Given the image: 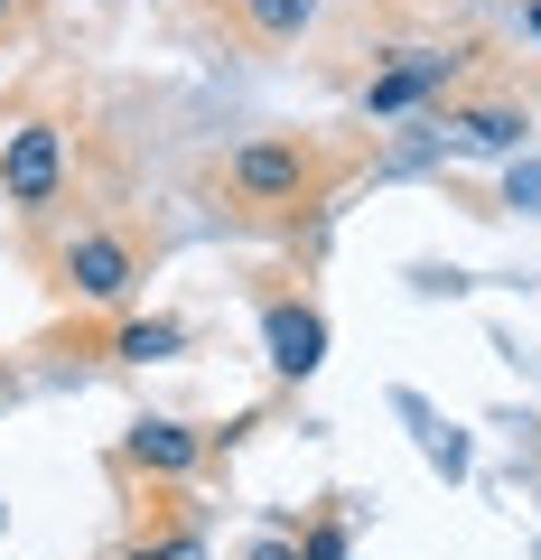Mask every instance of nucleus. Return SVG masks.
<instances>
[{
    "mask_svg": "<svg viewBox=\"0 0 541 560\" xmlns=\"http://www.w3.org/2000/svg\"><path fill=\"white\" fill-rule=\"evenodd\" d=\"M337 150H327L318 131H252L243 150H224V168H215V197L234 206L243 224H290V215H308V206L337 187Z\"/></svg>",
    "mask_w": 541,
    "mask_h": 560,
    "instance_id": "obj_1",
    "label": "nucleus"
},
{
    "mask_svg": "<svg viewBox=\"0 0 541 560\" xmlns=\"http://www.w3.org/2000/svg\"><path fill=\"white\" fill-rule=\"evenodd\" d=\"M66 178H75V150H66V121L57 113H28L0 131V206L28 224H47L66 206Z\"/></svg>",
    "mask_w": 541,
    "mask_h": 560,
    "instance_id": "obj_2",
    "label": "nucleus"
},
{
    "mask_svg": "<svg viewBox=\"0 0 541 560\" xmlns=\"http://www.w3.org/2000/svg\"><path fill=\"white\" fill-rule=\"evenodd\" d=\"M141 280H150V253H141V234H121V224H75V234L57 243V290L75 308H121Z\"/></svg>",
    "mask_w": 541,
    "mask_h": 560,
    "instance_id": "obj_3",
    "label": "nucleus"
},
{
    "mask_svg": "<svg viewBox=\"0 0 541 560\" xmlns=\"http://www.w3.org/2000/svg\"><path fill=\"white\" fill-rule=\"evenodd\" d=\"M458 75H467V47H448V38H421V47H392V57L364 75V121H411V113H430V103H448L458 94Z\"/></svg>",
    "mask_w": 541,
    "mask_h": 560,
    "instance_id": "obj_4",
    "label": "nucleus"
},
{
    "mask_svg": "<svg viewBox=\"0 0 541 560\" xmlns=\"http://www.w3.org/2000/svg\"><path fill=\"white\" fill-rule=\"evenodd\" d=\"M439 140L448 150H477V160H514L532 140V103H504V94H467V103H439Z\"/></svg>",
    "mask_w": 541,
    "mask_h": 560,
    "instance_id": "obj_5",
    "label": "nucleus"
},
{
    "mask_svg": "<svg viewBox=\"0 0 541 560\" xmlns=\"http://www.w3.org/2000/svg\"><path fill=\"white\" fill-rule=\"evenodd\" d=\"M261 355L281 383H308L327 364V318L308 300H261Z\"/></svg>",
    "mask_w": 541,
    "mask_h": 560,
    "instance_id": "obj_6",
    "label": "nucleus"
},
{
    "mask_svg": "<svg viewBox=\"0 0 541 560\" xmlns=\"http://www.w3.org/2000/svg\"><path fill=\"white\" fill-rule=\"evenodd\" d=\"M205 458H215V440L187 420H131L121 430V467H141V477H197Z\"/></svg>",
    "mask_w": 541,
    "mask_h": 560,
    "instance_id": "obj_7",
    "label": "nucleus"
},
{
    "mask_svg": "<svg viewBox=\"0 0 541 560\" xmlns=\"http://www.w3.org/2000/svg\"><path fill=\"white\" fill-rule=\"evenodd\" d=\"M318 10L327 0H234V28L252 47H299L308 28H318Z\"/></svg>",
    "mask_w": 541,
    "mask_h": 560,
    "instance_id": "obj_8",
    "label": "nucleus"
},
{
    "mask_svg": "<svg viewBox=\"0 0 541 560\" xmlns=\"http://www.w3.org/2000/svg\"><path fill=\"white\" fill-rule=\"evenodd\" d=\"M113 355L121 364H168V355H187V327L178 318H121L113 327Z\"/></svg>",
    "mask_w": 541,
    "mask_h": 560,
    "instance_id": "obj_9",
    "label": "nucleus"
},
{
    "mask_svg": "<svg viewBox=\"0 0 541 560\" xmlns=\"http://www.w3.org/2000/svg\"><path fill=\"white\" fill-rule=\"evenodd\" d=\"M121 560H205V533L197 523H160V533H141Z\"/></svg>",
    "mask_w": 541,
    "mask_h": 560,
    "instance_id": "obj_10",
    "label": "nucleus"
},
{
    "mask_svg": "<svg viewBox=\"0 0 541 560\" xmlns=\"http://www.w3.org/2000/svg\"><path fill=\"white\" fill-rule=\"evenodd\" d=\"M243 560H299V541H290V533H261V541H252Z\"/></svg>",
    "mask_w": 541,
    "mask_h": 560,
    "instance_id": "obj_11",
    "label": "nucleus"
},
{
    "mask_svg": "<svg viewBox=\"0 0 541 560\" xmlns=\"http://www.w3.org/2000/svg\"><path fill=\"white\" fill-rule=\"evenodd\" d=\"M28 10H38V0H0V38H10V28H20Z\"/></svg>",
    "mask_w": 541,
    "mask_h": 560,
    "instance_id": "obj_12",
    "label": "nucleus"
},
{
    "mask_svg": "<svg viewBox=\"0 0 541 560\" xmlns=\"http://www.w3.org/2000/svg\"><path fill=\"white\" fill-rule=\"evenodd\" d=\"M522 28H532V38H541V0H522Z\"/></svg>",
    "mask_w": 541,
    "mask_h": 560,
    "instance_id": "obj_13",
    "label": "nucleus"
},
{
    "mask_svg": "<svg viewBox=\"0 0 541 560\" xmlns=\"http://www.w3.org/2000/svg\"><path fill=\"white\" fill-rule=\"evenodd\" d=\"M0 533H10V504H0Z\"/></svg>",
    "mask_w": 541,
    "mask_h": 560,
    "instance_id": "obj_14",
    "label": "nucleus"
}]
</instances>
